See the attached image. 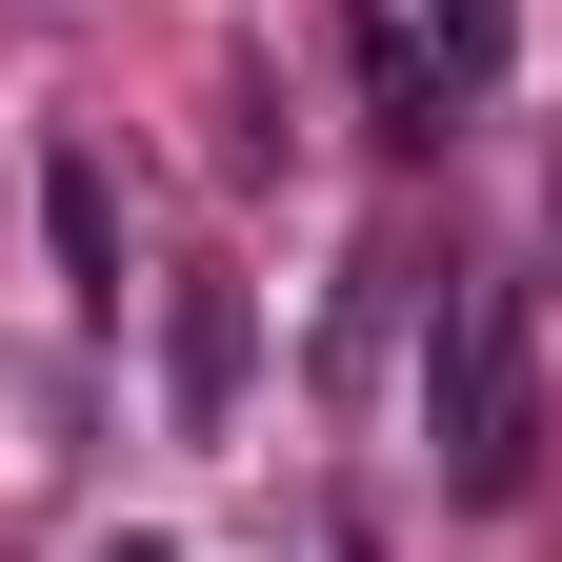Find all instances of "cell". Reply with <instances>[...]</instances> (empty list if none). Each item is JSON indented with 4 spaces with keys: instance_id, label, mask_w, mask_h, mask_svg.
Here are the masks:
<instances>
[{
    "instance_id": "cell-2",
    "label": "cell",
    "mask_w": 562,
    "mask_h": 562,
    "mask_svg": "<svg viewBox=\"0 0 562 562\" xmlns=\"http://www.w3.org/2000/svg\"><path fill=\"white\" fill-rule=\"evenodd\" d=\"M241 382H261V302H241V281H161V422L222 442Z\"/></svg>"
},
{
    "instance_id": "cell-6",
    "label": "cell",
    "mask_w": 562,
    "mask_h": 562,
    "mask_svg": "<svg viewBox=\"0 0 562 562\" xmlns=\"http://www.w3.org/2000/svg\"><path fill=\"white\" fill-rule=\"evenodd\" d=\"M101 562H181V542H161V522H121V542H101Z\"/></svg>"
},
{
    "instance_id": "cell-4",
    "label": "cell",
    "mask_w": 562,
    "mask_h": 562,
    "mask_svg": "<svg viewBox=\"0 0 562 562\" xmlns=\"http://www.w3.org/2000/svg\"><path fill=\"white\" fill-rule=\"evenodd\" d=\"M422 60H442V101H482L522 60V0H422Z\"/></svg>"
},
{
    "instance_id": "cell-1",
    "label": "cell",
    "mask_w": 562,
    "mask_h": 562,
    "mask_svg": "<svg viewBox=\"0 0 562 562\" xmlns=\"http://www.w3.org/2000/svg\"><path fill=\"white\" fill-rule=\"evenodd\" d=\"M422 442H442V503L542 482V281H462L422 322Z\"/></svg>"
},
{
    "instance_id": "cell-3",
    "label": "cell",
    "mask_w": 562,
    "mask_h": 562,
    "mask_svg": "<svg viewBox=\"0 0 562 562\" xmlns=\"http://www.w3.org/2000/svg\"><path fill=\"white\" fill-rule=\"evenodd\" d=\"M41 241H60V302L121 322V181H101V140H60V161H41Z\"/></svg>"
},
{
    "instance_id": "cell-5",
    "label": "cell",
    "mask_w": 562,
    "mask_h": 562,
    "mask_svg": "<svg viewBox=\"0 0 562 562\" xmlns=\"http://www.w3.org/2000/svg\"><path fill=\"white\" fill-rule=\"evenodd\" d=\"M362 101H382V140L422 161V140H442V60H422L402 21H362Z\"/></svg>"
}]
</instances>
